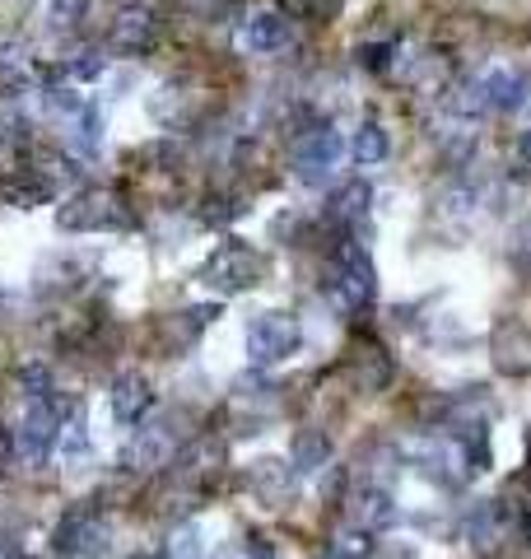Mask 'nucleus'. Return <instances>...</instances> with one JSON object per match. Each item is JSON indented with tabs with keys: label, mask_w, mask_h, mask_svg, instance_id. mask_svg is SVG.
<instances>
[{
	"label": "nucleus",
	"mask_w": 531,
	"mask_h": 559,
	"mask_svg": "<svg viewBox=\"0 0 531 559\" xmlns=\"http://www.w3.org/2000/svg\"><path fill=\"white\" fill-rule=\"evenodd\" d=\"M485 99L494 113H513V107L527 103V80L513 70H494V75H485Z\"/></svg>",
	"instance_id": "nucleus-15"
},
{
	"label": "nucleus",
	"mask_w": 531,
	"mask_h": 559,
	"mask_svg": "<svg viewBox=\"0 0 531 559\" xmlns=\"http://www.w3.org/2000/svg\"><path fill=\"white\" fill-rule=\"evenodd\" d=\"M326 457H332V443H326V433L303 429L299 439H294V466H299V471H318V466H326Z\"/></svg>",
	"instance_id": "nucleus-18"
},
{
	"label": "nucleus",
	"mask_w": 531,
	"mask_h": 559,
	"mask_svg": "<svg viewBox=\"0 0 531 559\" xmlns=\"http://www.w3.org/2000/svg\"><path fill=\"white\" fill-rule=\"evenodd\" d=\"M173 453H178V429L173 425H150L131 439L127 461L135 466V471H159V466L173 461Z\"/></svg>",
	"instance_id": "nucleus-9"
},
{
	"label": "nucleus",
	"mask_w": 531,
	"mask_h": 559,
	"mask_svg": "<svg viewBox=\"0 0 531 559\" xmlns=\"http://www.w3.org/2000/svg\"><path fill=\"white\" fill-rule=\"evenodd\" d=\"M61 453H66L70 461H80L85 453H93V439H89V429H85V425H75V419H70V425L61 429Z\"/></svg>",
	"instance_id": "nucleus-23"
},
{
	"label": "nucleus",
	"mask_w": 531,
	"mask_h": 559,
	"mask_svg": "<svg viewBox=\"0 0 531 559\" xmlns=\"http://www.w3.org/2000/svg\"><path fill=\"white\" fill-rule=\"evenodd\" d=\"M350 518H354L359 532H378V526L397 522V504H392V494H383V490H364L350 504Z\"/></svg>",
	"instance_id": "nucleus-13"
},
{
	"label": "nucleus",
	"mask_w": 531,
	"mask_h": 559,
	"mask_svg": "<svg viewBox=\"0 0 531 559\" xmlns=\"http://www.w3.org/2000/svg\"><path fill=\"white\" fill-rule=\"evenodd\" d=\"M299 346H303V326L294 313H261L247 326V354H252V364H261V368L299 354Z\"/></svg>",
	"instance_id": "nucleus-3"
},
{
	"label": "nucleus",
	"mask_w": 531,
	"mask_h": 559,
	"mask_svg": "<svg viewBox=\"0 0 531 559\" xmlns=\"http://www.w3.org/2000/svg\"><path fill=\"white\" fill-rule=\"evenodd\" d=\"M247 559H280V555L271 550V541H266V536H252V541H247Z\"/></svg>",
	"instance_id": "nucleus-27"
},
{
	"label": "nucleus",
	"mask_w": 531,
	"mask_h": 559,
	"mask_svg": "<svg viewBox=\"0 0 531 559\" xmlns=\"http://www.w3.org/2000/svg\"><path fill=\"white\" fill-rule=\"evenodd\" d=\"M173 559H200V532L196 526H182L173 536Z\"/></svg>",
	"instance_id": "nucleus-25"
},
{
	"label": "nucleus",
	"mask_w": 531,
	"mask_h": 559,
	"mask_svg": "<svg viewBox=\"0 0 531 559\" xmlns=\"http://www.w3.org/2000/svg\"><path fill=\"white\" fill-rule=\"evenodd\" d=\"M85 10H89V0H42L47 34H70V28L85 20Z\"/></svg>",
	"instance_id": "nucleus-17"
},
{
	"label": "nucleus",
	"mask_w": 531,
	"mask_h": 559,
	"mask_svg": "<svg viewBox=\"0 0 531 559\" xmlns=\"http://www.w3.org/2000/svg\"><path fill=\"white\" fill-rule=\"evenodd\" d=\"M340 154H346L340 135L332 127H318V131H308L299 145H294V173H299V182H308V186H326L336 178Z\"/></svg>",
	"instance_id": "nucleus-6"
},
{
	"label": "nucleus",
	"mask_w": 531,
	"mask_h": 559,
	"mask_svg": "<svg viewBox=\"0 0 531 559\" xmlns=\"http://www.w3.org/2000/svg\"><path fill=\"white\" fill-rule=\"evenodd\" d=\"M56 224L66 229V233L121 229V224H127V200H121L113 186H89V192H75L66 206L56 210Z\"/></svg>",
	"instance_id": "nucleus-1"
},
{
	"label": "nucleus",
	"mask_w": 531,
	"mask_h": 559,
	"mask_svg": "<svg viewBox=\"0 0 531 559\" xmlns=\"http://www.w3.org/2000/svg\"><path fill=\"white\" fill-rule=\"evenodd\" d=\"M350 154L359 164H383L387 159V131L378 127V121H364V127L354 131V140H350Z\"/></svg>",
	"instance_id": "nucleus-19"
},
{
	"label": "nucleus",
	"mask_w": 531,
	"mask_h": 559,
	"mask_svg": "<svg viewBox=\"0 0 531 559\" xmlns=\"http://www.w3.org/2000/svg\"><path fill=\"white\" fill-rule=\"evenodd\" d=\"M280 5L289 14H299V20H336L346 0H280Z\"/></svg>",
	"instance_id": "nucleus-21"
},
{
	"label": "nucleus",
	"mask_w": 531,
	"mask_h": 559,
	"mask_svg": "<svg viewBox=\"0 0 531 559\" xmlns=\"http://www.w3.org/2000/svg\"><path fill=\"white\" fill-rule=\"evenodd\" d=\"M103 145V117H99V107H80L75 113V154H93Z\"/></svg>",
	"instance_id": "nucleus-20"
},
{
	"label": "nucleus",
	"mask_w": 531,
	"mask_h": 559,
	"mask_svg": "<svg viewBox=\"0 0 531 559\" xmlns=\"http://www.w3.org/2000/svg\"><path fill=\"white\" fill-rule=\"evenodd\" d=\"M289 42V24L275 10H252L243 24V47L247 52H280Z\"/></svg>",
	"instance_id": "nucleus-11"
},
{
	"label": "nucleus",
	"mask_w": 531,
	"mask_h": 559,
	"mask_svg": "<svg viewBox=\"0 0 531 559\" xmlns=\"http://www.w3.org/2000/svg\"><path fill=\"white\" fill-rule=\"evenodd\" d=\"M359 61H364L368 70H387V61H392V47H364V52H359Z\"/></svg>",
	"instance_id": "nucleus-26"
},
{
	"label": "nucleus",
	"mask_w": 531,
	"mask_h": 559,
	"mask_svg": "<svg viewBox=\"0 0 531 559\" xmlns=\"http://www.w3.org/2000/svg\"><path fill=\"white\" fill-rule=\"evenodd\" d=\"M527 536H531V518H527Z\"/></svg>",
	"instance_id": "nucleus-30"
},
{
	"label": "nucleus",
	"mask_w": 531,
	"mask_h": 559,
	"mask_svg": "<svg viewBox=\"0 0 531 559\" xmlns=\"http://www.w3.org/2000/svg\"><path fill=\"white\" fill-rule=\"evenodd\" d=\"M107 70V61H103V52H80L70 61V75L75 80H99V75Z\"/></svg>",
	"instance_id": "nucleus-24"
},
{
	"label": "nucleus",
	"mask_w": 531,
	"mask_h": 559,
	"mask_svg": "<svg viewBox=\"0 0 531 559\" xmlns=\"http://www.w3.org/2000/svg\"><path fill=\"white\" fill-rule=\"evenodd\" d=\"M518 150H522V159L531 164V131H522V140H518Z\"/></svg>",
	"instance_id": "nucleus-28"
},
{
	"label": "nucleus",
	"mask_w": 531,
	"mask_h": 559,
	"mask_svg": "<svg viewBox=\"0 0 531 559\" xmlns=\"http://www.w3.org/2000/svg\"><path fill=\"white\" fill-rule=\"evenodd\" d=\"M107 401H113V419L117 425H140V419L150 415L154 406V392H150V382L140 378V373H121V378L113 382V392H107Z\"/></svg>",
	"instance_id": "nucleus-10"
},
{
	"label": "nucleus",
	"mask_w": 531,
	"mask_h": 559,
	"mask_svg": "<svg viewBox=\"0 0 531 559\" xmlns=\"http://www.w3.org/2000/svg\"><path fill=\"white\" fill-rule=\"evenodd\" d=\"M378 294V275H373V261L364 257V247H346L336 261V275H332V299L340 313H359V308L373 303Z\"/></svg>",
	"instance_id": "nucleus-4"
},
{
	"label": "nucleus",
	"mask_w": 531,
	"mask_h": 559,
	"mask_svg": "<svg viewBox=\"0 0 531 559\" xmlns=\"http://www.w3.org/2000/svg\"><path fill=\"white\" fill-rule=\"evenodd\" d=\"M186 5H192V10H215L220 0H186Z\"/></svg>",
	"instance_id": "nucleus-29"
},
{
	"label": "nucleus",
	"mask_w": 531,
	"mask_h": 559,
	"mask_svg": "<svg viewBox=\"0 0 531 559\" xmlns=\"http://www.w3.org/2000/svg\"><path fill=\"white\" fill-rule=\"evenodd\" d=\"M200 280L220 294H238V289H252L261 280V257L252 252L247 243H224L206 266H200Z\"/></svg>",
	"instance_id": "nucleus-5"
},
{
	"label": "nucleus",
	"mask_w": 531,
	"mask_h": 559,
	"mask_svg": "<svg viewBox=\"0 0 531 559\" xmlns=\"http://www.w3.org/2000/svg\"><path fill=\"white\" fill-rule=\"evenodd\" d=\"M368 182H350V186H340V192L332 196V220L340 224H354V220H364V210H368Z\"/></svg>",
	"instance_id": "nucleus-16"
},
{
	"label": "nucleus",
	"mask_w": 531,
	"mask_h": 559,
	"mask_svg": "<svg viewBox=\"0 0 531 559\" xmlns=\"http://www.w3.org/2000/svg\"><path fill=\"white\" fill-rule=\"evenodd\" d=\"M368 550H373V541H368V532H359V526L340 532V536H336V546H332L336 559H364Z\"/></svg>",
	"instance_id": "nucleus-22"
},
{
	"label": "nucleus",
	"mask_w": 531,
	"mask_h": 559,
	"mask_svg": "<svg viewBox=\"0 0 531 559\" xmlns=\"http://www.w3.org/2000/svg\"><path fill=\"white\" fill-rule=\"evenodd\" d=\"M103 541H107V526L99 512H89V508L66 512L56 526V546L66 555H103Z\"/></svg>",
	"instance_id": "nucleus-8"
},
{
	"label": "nucleus",
	"mask_w": 531,
	"mask_h": 559,
	"mask_svg": "<svg viewBox=\"0 0 531 559\" xmlns=\"http://www.w3.org/2000/svg\"><path fill=\"white\" fill-rule=\"evenodd\" d=\"M47 196H52V182L38 178V173H24V168H14V173L0 178V200H5V206L38 210V206H47Z\"/></svg>",
	"instance_id": "nucleus-12"
},
{
	"label": "nucleus",
	"mask_w": 531,
	"mask_h": 559,
	"mask_svg": "<svg viewBox=\"0 0 531 559\" xmlns=\"http://www.w3.org/2000/svg\"><path fill=\"white\" fill-rule=\"evenodd\" d=\"M61 429H66V406L56 396H38V401H24V419L14 429V443H20V453L28 461H42L61 443Z\"/></svg>",
	"instance_id": "nucleus-2"
},
{
	"label": "nucleus",
	"mask_w": 531,
	"mask_h": 559,
	"mask_svg": "<svg viewBox=\"0 0 531 559\" xmlns=\"http://www.w3.org/2000/svg\"><path fill=\"white\" fill-rule=\"evenodd\" d=\"M247 485H252V494H261L266 504H280V499H289V490H294V471L285 461H257L252 471H247Z\"/></svg>",
	"instance_id": "nucleus-14"
},
{
	"label": "nucleus",
	"mask_w": 531,
	"mask_h": 559,
	"mask_svg": "<svg viewBox=\"0 0 531 559\" xmlns=\"http://www.w3.org/2000/svg\"><path fill=\"white\" fill-rule=\"evenodd\" d=\"M154 38H159V20H154L150 5H127L113 20V34H107V42H113V52H127V56H140L150 52Z\"/></svg>",
	"instance_id": "nucleus-7"
}]
</instances>
